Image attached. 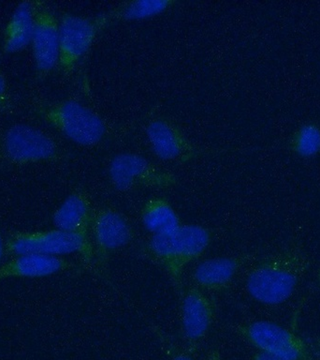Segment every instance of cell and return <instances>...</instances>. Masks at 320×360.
<instances>
[{
  "mask_svg": "<svg viewBox=\"0 0 320 360\" xmlns=\"http://www.w3.org/2000/svg\"><path fill=\"white\" fill-rule=\"evenodd\" d=\"M297 150L302 156H313L320 150V131L314 126L300 129L297 139Z\"/></svg>",
  "mask_w": 320,
  "mask_h": 360,
  "instance_id": "19",
  "label": "cell"
},
{
  "mask_svg": "<svg viewBox=\"0 0 320 360\" xmlns=\"http://www.w3.org/2000/svg\"><path fill=\"white\" fill-rule=\"evenodd\" d=\"M205 360H224L223 357H222L221 354L219 353L218 350L216 349H211V350L208 351L206 354V359Z\"/></svg>",
  "mask_w": 320,
  "mask_h": 360,
  "instance_id": "23",
  "label": "cell"
},
{
  "mask_svg": "<svg viewBox=\"0 0 320 360\" xmlns=\"http://www.w3.org/2000/svg\"><path fill=\"white\" fill-rule=\"evenodd\" d=\"M112 184L117 190L126 191L139 187H171L175 177L159 170L145 158L135 154L115 157L109 169Z\"/></svg>",
  "mask_w": 320,
  "mask_h": 360,
  "instance_id": "9",
  "label": "cell"
},
{
  "mask_svg": "<svg viewBox=\"0 0 320 360\" xmlns=\"http://www.w3.org/2000/svg\"><path fill=\"white\" fill-rule=\"evenodd\" d=\"M236 332L258 351L285 360H313L305 340L269 321H255L237 326Z\"/></svg>",
  "mask_w": 320,
  "mask_h": 360,
  "instance_id": "6",
  "label": "cell"
},
{
  "mask_svg": "<svg viewBox=\"0 0 320 360\" xmlns=\"http://www.w3.org/2000/svg\"><path fill=\"white\" fill-rule=\"evenodd\" d=\"M215 315V301L204 290L192 285L184 292L181 305V326L190 351H195L196 345L206 336Z\"/></svg>",
  "mask_w": 320,
  "mask_h": 360,
  "instance_id": "11",
  "label": "cell"
},
{
  "mask_svg": "<svg viewBox=\"0 0 320 360\" xmlns=\"http://www.w3.org/2000/svg\"><path fill=\"white\" fill-rule=\"evenodd\" d=\"M6 252L11 256L39 255L61 257L78 255L87 267L95 264L93 242L89 236L53 228L42 231H11L5 239Z\"/></svg>",
  "mask_w": 320,
  "mask_h": 360,
  "instance_id": "3",
  "label": "cell"
},
{
  "mask_svg": "<svg viewBox=\"0 0 320 360\" xmlns=\"http://www.w3.org/2000/svg\"><path fill=\"white\" fill-rule=\"evenodd\" d=\"M61 159L51 135L28 124H14L0 132V165L22 166Z\"/></svg>",
  "mask_w": 320,
  "mask_h": 360,
  "instance_id": "5",
  "label": "cell"
},
{
  "mask_svg": "<svg viewBox=\"0 0 320 360\" xmlns=\"http://www.w3.org/2000/svg\"><path fill=\"white\" fill-rule=\"evenodd\" d=\"M77 267L73 262L61 257L39 255H17L0 266V281L8 278H47Z\"/></svg>",
  "mask_w": 320,
  "mask_h": 360,
  "instance_id": "13",
  "label": "cell"
},
{
  "mask_svg": "<svg viewBox=\"0 0 320 360\" xmlns=\"http://www.w3.org/2000/svg\"><path fill=\"white\" fill-rule=\"evenodd\" d=\"M147 135L152 148L160 159H176L185 150L184 137L164 121L156 120L152 122L148 127Z\"/></svg>",
  "mask_w": 320,
  "mask_h": 360,
  "instance_id": "17",
  "label": "cell"
},
{
  "mask_svg": "<svg viewBox=\"0 0 320 360\" xmlns=\"http://www.w3.org/2000/svg\"><path fill=\"white\" fill-rule=\"evenodd\" d=\"M253 360H285L280 359V357H277L275 356H272V354L263 353V352L257 351L253 356Z\"/></svg>",
  "mask_w": 320,
  "mask_h": 360,
  "instance_id": "22",
  "label": "cell"
},
{
  "mask_svg": "<svg viewBox=\"0 0 320 360\" xmlns=\"http://www.w3.org/2000/svg\"><path fill=\"white\" fill-rule=\"evenodd\" d=\"M171 4L167 0H140L129 3L123 14L125 18L131 20L145 19L163 13Z\"/></svg>",
  "mask_w": 320,
  "mask_h": 360,
  "instance_id": "18",
  "label": "cell"
},
{
  "mask_svg": "<svg viewBox=\"0 0 320 360\" xmlns=\"http://www.w3.org/2000/svg\"><path fill=\"white\" fill-rule=\"evenodd\" d=\"M95 211L91 202L84 191L69 194L53 215V224L58 229L66 232L89 236Z\"/></svg>",
  "mask_w": 320,
  "mask_h": 360,
  "instance_id": "14",
  "label": "cell"
},
{
  "mask_svg": "<svg viewBox=\"0 0 320 360\" xmlns=\"http://www.w3.org/2000/svg\"><path fill=\"white\" fill-rule=\"evenodd\" d=\"M31 106L36 117L78 145H95L105 134L103 120L77 101L38 100Z\"/></svg>",
  "mask_w": 320,
  "mask_h": 360,
  "instance_id": "4",
  "label": "cell"
},
{
  "mask_svg": "<svg viewBox=\"0 0 320 360\" xmlns=\"http://www.w3.org/2000/svg\"><path fill=\"white\" fill-rule=\"evenodd\" d=\"M36 78L42 80L58 66L59 20L44 2L36 1L32 41Z\"/></svg>",
  "mask_w": 320,
  "mask_h": 360,
  "instance_id": "8",
  "label": "cell"
},
{
  "mask_svg": "<svg viewBox=\"0 0 320 360\" xmlns=\"http://www.w3.org/2000/svg\"><path fill=\"white\" fill-rule=\"evenodd\" d=\"M212 241L209 229L196 224H182L173 232L152 236L146 253L166 270L177 289L188 264L198 260Z\"/></svg>",
  "mask_w": 320,
  "mask_h": 360,
  "instance_id": "2",
  "label": "cell"
},
{
  "mask_svg": "<svg viewBox=\"0 0 320 360\" xmlns=\"http://www.w3.org/2000/svg\"><path fill=\"white\" fill-rule=\"evenodd\" d=\"M11 108V96L7 79L0 68V114L7 112Z\"/></svg>",
  "mask_w": 320,
  "mask_h": 360,
  "instance_id": "20",
  "label": "cell"
},
{
  "mask_svg": "<svg viewBox=\"0 0 320 360\" xmlns=\"http://www.w3.org/2000/svg\"><path fill=\"white\" fill-rule=\"evenodd\" d=\"M95 264L105 269L109 256L133 240L134 231L128 219L117 211L104 208L95 212L91 227Z\"/></svg>",
  "mask_w": 320,
  "mask_h": 360,
  "instance_id": "7",
  "label": "cell"
},
{
  "mask_svg": "<svg viewBox=\"0 0 320 360\" xmlns=\"http://www.w3.org/2000/svg\"><path fill=\"white\" fill-rule=\"evenodd\" d=\"M254 253L211 258L201 262L194 269V285L206 292H224L229 288L236 274L254 257Z\"/></svg>",
  "mask_w": 320,
  "mask_h": 360,
  "instance_id": "12",
  "label": "cell"
},
{
  "mask_svg": "<svg viewBox=\"0 0 320 360\" xmlns=\"http://www.w3.org/2000/svg\"><path fill=\"white\" fill-rule=\"evenodd\" d=\"M6 255H7V252H6L5 239L3 238L1 231H0V266H1V262Z\"/></svg>",
  "mask_w": 320,
  "mask_h": 360,
  "instance_id": "24",
  "label": "cell"
},
{
  "mask_svg": "<svg viewBox=\"0 0 320 360\" xmlns=\"http://www.w3.org/2000/svg\"><path fill=\"white\" fill-rule=\"evenodd\" d=\"M36 7V1H24L17 6L3 32V52L19 53L31 44Z\"/></svg>",
  "mask_w": 320,
  "mask_h": 360,
  "instance_id": "15",
  "label": "cell"
},
{
  "mask_svg": "<svg viewBox=\"0 0 320 360\" xmlns=\"http://www.w3.org/2000/svg\"><path fill=\"white\" fill-rule=\"evenodd\" d=\"M97 22L84 17L64 14L59 20L58 68L65 75L73 72L95 35Z\"/></svg>",
  "mask_w": 320,
  "mask_h": 360,
  "instance_id": "10",
  "label": "cell"
},
{
  "mask_svg": "<svg viewBox=\"0 0 320 360\" xmlns=\"http://www.w3.org/2000/svg\"><path fill=\"white\" fill-rule=\"evenodd\" d=\"M316 281L317 284H319L320 287V269H319V271H317L316 273Z\"/></svg>",
  "mask_w": 320,
  "mask_h": 360,
  "instance_id": "25",
  "label": "cell"
},
{
  "mask_svg": "<svg viewBox=\"0 0 320 360\" xmlns=\"http://www.w3.org/2000/svg\"><path fill=\"white\" fill-rule=\"evenodd\" d=\"M142 221L143 226L152 236L173 232L182 225L179 216L170 202L161 198L146 202L142 208Z\"/></svg>",
  "mask_w": 320,
  "mask_h": 360,
  "instance_id": "16",
  "label": "cell"
},
{
  "mask_svg": "<svg viewBox=\"0 0 320 360\" xmlns=\"http://www.w3.org/2000/svg\"><path fill=\"white\" fill-rule=\"evenodd\" d=\"M171 360H195L193 357V352L189 349L177 348L171 345Z\"/></svg>",
  "mask_w": 320,
  "mask_h": 360,
  "instance_id": "21",
  "label": "cell"
},
{
  "mask_svg": "<svg viewBox=\"0 0 320 360\" xmlns=\"http://www.w3.org/2000/svg\"><path fill=\"white\" fill-rule=\"evenodd\" d=\"M311 263L307 253L299 246L266 256L247 275V292L255 301L265 305L285 303L296 292Z\"/></svg>",
  "mask_w": 320,
  "mask_h": 360,
  "instance_id": "1",
  "label": "cell"
},
{
  "mask_svg": "<svg viewBox=\"0 0 320 360\" xmlns=\"http://www.w3.org/2000/svg\"><path fill=\"white\" fill-rule=\"evenodd\" d=\"M316 347H317V349H319V350L320 352V337L316 340Z\"/></svg>",
  "mask_w": 320,
  "mask_h": 360,
  "instance_id": "26",
  "label": "cell"
}]
</instances>
